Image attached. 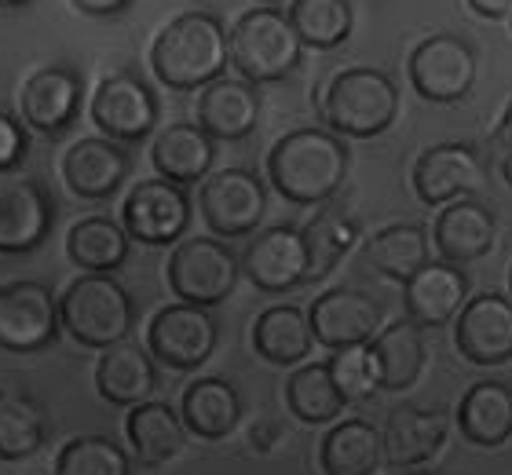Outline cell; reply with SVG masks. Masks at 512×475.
I'll return each instance as SVG.
<instances>
[{
	"mask_svg": "<svg viewBox=\"0 0 512 475\" xmlns=\"http://www.w3.org/2000/svg\"><path fill=\"white\" fill-rule=\"evenodd\" d=\"M267 180L293 205H322L348 180V147L330 128H293L267 154Z\"/></svg>",
	"mask_w": 512,
	"mask_h": 475,
	"instance_id": "6da1fadb",
	"label": "cell"
},
{
	"mask_svg": "<svg viewBox=\"0 0 512 475\" xmlns=\"http://www.w3.org/2000/svg\"><path fill=\"white\" fill-rule=\"evenodd\" d=\"M231 66L227 30L213 11H183L169 26H161L150 48V70L165 88L194 92L213 85Z\"/></svg>",
	"mask_w": 512,
	"mask_h": 475,
	"instance_id": "7a4b0ae2",
	"label": "cell"
},
{
	"mask_svg": "<svg viewBox=\"0 0 512 475\" xmlns=\"http://www.w3.org/2000/svg\"><path fill=\"white\" fill-rule=\"evenodd\" d=\"M319 110L333 136L374 139L388 132L399 114V88L384 70L348 66L326 81L319 95Z\"/></svg>",
	"mask_w": 512,
	"mask_h": 475,
	"instance_id": "3957f363",
	"label": "cell"
},
{
	"mask_svg": "<svg viewBox=\"0 0 512 475\" xmlns=\"http://www.w3.org/2000/svg\"><path fill=\"white\" fill-rule=\"evenodd\" d=\"M300 44L297 30L289 15L278 8H253L235 22V30L227 33V59L249 85H275L286 81L300 66Z\"/></svg>",
	"mask_w": 512,
	"mask_h": 475,
	"instance_id": "277c9868",
	"label": "cell"
},
{
	"mask_svg": "<svg viewBox=\"0 0 512 475\" xmlns=\"http://www.w3.org/2000/svg\"><path fill=\"white\" fill-rule=\"evenodd\" d=\"M59 322L77 344L85 348H110L132 333L136 307L128 289L110 275H81L66 285L59 300Z\"/></svg>",
	"mask_w": 512,
	"mask_h": 475,
	"instance_id": "5b68a950",
	"label": "cell"
},
{
	"mask_svg": "<svg viewBox=\"0 0 512 475\" xmlns=\"http://www.w3.org/2000/svg\"><path fill=\"white\" fill-rule=\"evenodd\" d=\"M238 278H242V260L216 238H187L169 256V285L183 304H224L235 293Z\"/></svg>",
	"mask_w": 512,
	"mask_h": 475,
	"instance_id": "8992f818",
	"label": "cell"
},
{
	"mask_svg": "<svg viewBox=\"0 0 512 475\" xmlns=\"http://www.w3.org/2000/svg\"><path fill=\"white\" fill-rule=\"evenodd\" d=\"M410 85L428 103H461L469 99L480 77V59L469 41L454 33H432L410 52Z\"/></svg>",
	"mask_w": 512,
	"mask_h": 475,
	"instance_id": "52a82bcc",
	"label": "cell"
},
{
	"mask_svg": "<svg viewBox=\"0 0 512 475\" xmlns=\"http://www.w3.org/2000/svg\"><path fill=\"white\" fill-rule=\"evenodd\" d=\"M220 326L209 315V307L198 304H169L150 318L147 326V351L169 370H198L213 359Z\"/></svg>",
	"mask_w": 512,
	"mask_h": 475,
	"instance_id": "ba28073f",
	"label": "cell"
},
{
	"mask_svg": "<svg viewBox=\"0 0 512 475\" xmlns=\"http://www.w3.org/2000/svg\"><path fill=\"white\" fill-rule=\"evenodd\" d=\"M59 337V300L44 282L19 278L0 285V351L33 355Z\"/></svg>",
	"mask_w": 512,
	"mask_h": 475,
	"instance_id": "9c48e42d",
	"label": "cell"
},
{
	"mask_svg": "<svg viewBox=\"0 0 512 475\" xmlns=\"http://www.w3.org/2000/svg\"><path fill=\"white\" fill-rule=\"evenodd\" d=\"M191 223V198L180 183L154 176L128 190L121 205V227L132 242L143 245H176Z\"/></svg>",
	"mask_w": 512,
	"mask_h": 475,
	"instance_id": "30bf717a",
	"label": "cell"
},
{
	"mask_svg": "<svg viewBox=\"0 0 512 475\" xmlns=\"http://www.w3.org/2000/svg\"><path fill=\"white\" fill-rule=\"evenodd\" d=\"M202 216L216 238H246L267 212V187L249 169H220L202 183Z\"/></svg>",
	"mask_w": 512,
	"mask_h": 475,
	"instance_id": "8fae6325",
	"label": "cell"
},
{
	"mask_svg": "<svg viewBox=\"0 0 512 475\" xmlns=\"http://www.w3.org/2000/svg\"><path fill=\"white\" fill-rule=\"evenodd\" d=\"M92 121L114 143L147 139L158 125V99L136 74H110L92 92Z\"/></svg>",
	"mask_w": 512,
	"mask_h": 475,
	"instance_id": "7c38bea8",
	"label": "cell"
},
{
	"mask_svg": "<svg viewBox=\"0 0 512 475\" xmlns=\"http://www.w3.org/2000/svg\"><path fill=\"white\" fill-rule=\"evenodd\" d=\"M315 344L330 351L355 348V344H370L381 333V304L363 289L341 285V289H326V293L311 304L308 311Z\"/></svg>",
	"mask_w": 512,
	"mask_h": 475,
	"instance_id": "4fadbf2b",
	"label": "cell"
},
{
	"mask_svg": "<svg viewBox=\"0 0 512 475\" xmlns=\"http://www.w3.org/2000/svg\"><path fill=\"white\" fill-rule=\"evenodd\" d=\"M483 183H487V169L469 143H436L414 165V194L432 209L469 198Z\"/></svg>",
	"mask_w": 512,
	"mask_h": 475,
	"instance_id": "5bb4252c",
	"label": "cell"
},
{
	"mask_svg": "<svg viewBox=\"0 0 512 475\" xmlns=\"http://www.w3.org/2000/svg\"><path fill=\"white\" fill-rule=\"evenodd\" d=\"M461 359L472 366L512 362V300L502 293H480L461 307L454 326Z\"/></svg>",
	"mask_w": 512,
	"mask_h": 475,
	"instance_id": "9a60e30c",
	"label": "cell"
},
{
	"mask_svg": "<svg viewBox=\"0 0 512 475\" xmlns=\"http://www.w3.org/2000/svg\"><path fill=\"white\" fill-rule=\"evenodd\" d=\"M55 220L52 198L30 176L0 180V256L33 253Z\"/></svg>",
	"mask_w": 512,
	"mask_h": 475,
	"instance_id": "2e32d148",
	"label": "cell"
},
{
	"mask_svg": "<svg viewBox=\"0 0 512 475\" xmlns=\"http://www.w3.org/2000/svg\"><path fill=\"white\" fill-rule=\"evenodd\" d=\"M81 77L70 66H41L26 77L19 92V114L22 125H30L41 136H63L74 125L81 110Z\"/></svg>",
	"mask_w": 512,
	"mask_h": 475,
	"instance_id": "e0dca14e",
	"label": "cell"
},
{
	"mask_svg": "<svg viewBox=\"0 0 512 475\" xmlns=\"http://www.w3.org/2000/svg\"><path fill=\"white\" fill-rule=\"evenodd\" d=\"M308 245L293 227H267L246 245L242 275L264 293H289L308 282Z\"/></svg>",
	"mask_w": 512,
	"mask_h": 475,
	"instance_id": "ac0fdd59",
	"label": "cell"
},
{
	"mask_svg": "<svg viewBox=\"0 0 512 475\" xmlns=\"http://www.w3.org/2000/svg\"><path fill=\"white\" fill-rule=\"evenodd\" d=\"M465 304H469V278H465V271H458V264H447V260H428L403 285L406 318L421 329L447 326L461 315Z\"/></svg>",
	"mask_w": 512,
	"mask_h": 475,
	"instance_id": "d6986e66",
	"label": "cell"
},
{
	"mask_svg": "<svg viewBox=\"0 0 512 475\" xmlns=\"http://www.w3.org/2000/svg\"><path fill=\"white\" fill-rule=\"evenodd\" d=\"M128 169H132V158L114 139H77L63 154V183L70 187V194L85 201L110 198L128 180Z\"/></svg>",
	"mask_w": 512,
	"mask_h": 475,
	"instance_id": "ffe728a7",
	"label": "cell"
},
{
	"mask_svg": "<svg viewBox=\"0 0 512 475\" xmlns=\"http://www.w3.org/2000/svg\"><path fill=\"white\" fill-rule=\"evenodd\" d=\"M498 220L476 198H458L443 205L436 220V249L447 264H472L494 249Z\"/></svg>",
	"mask_w": 512,
	"mask_h": 475,
	"instance_id": "44dd1931",
	"label": "cell"
},
{
	"mask_svg": "<svg viewBox=\"0 0 512 475\" xmlns=\"http://www.w3.org/2000/svg\"><path fill=\"white\" fill-rule=\"evenodd\" d=\"M198 125L213 139H246L260 125V95L242 77H216L198 95Z\"/></svg>",
	"mask_w": 512,
	"mask_h": 475,
	"instance_id": "7402d4cb",
	"label": "cell"
},
{
	"mask_svg": "<svg viewBox=\"0 0 512 475\" xmlns=\"http://www.w3.org/2000/svg\"><path fill=\"white\" fill-rule=\"evenodd\" d=\"M384 461L395 468H421L447 443V417L421 406H395L384 424Z\"/></svg>",
	"mask_w": 512,
	"mask_h": 475,
	"instance_id": "603a6c76",
	"label": "cell"
},
{
	"mask_svg": "<svg viewBox=\"0 0 512 475\" xmlns=\"http://www.w3.org/2000/svg\"><path fill=\"white\" fill-rule=\"evenodd\" d=\"M180 417L187 432L209 439V443H220L227 435H235V428L242 424V395L231 380L202 377L183 391Z\"/></svg>",
	"mask_w": 512,
	"mask_h": 475,
	"instance_id": "cb8c5ba5",
	"label": "cell"
},
{
	"mask_svg": "<svg viewBox=\"0 0 512 475\" xmlns=\"http://www.w3.org/2000/svg\"><path fill=\"white\" fill-rule=\"evenodd\" d=\"M96 388L114 406H139V402H147L154 395V388H158V370H154L150 351H143L132 340L103 348V355L96 362Z\"/></svg>",
	"mask_w": 512,
	"mask_h": 475,
	"instance_id": "d4e9b609",
	"label": "cell"
},
{
	"mask_svg": "<svg viewBox=\"0 0 512 475\" xmlns=\"http://www.w3.org/2000/svg\"><path fill=\"white\" fill-rule=\"evenodd\" d=\"M216 158V139L202 125H169L161 128L154 147H150V165L161 180L169 183H198L209 176Z\"/></svg>",
	"mask_w": 512,
	"mask_h": 475,
	"instance_id": "484cf974",
	"label": "cell"
},
{
	"mask_svg": "<svg viewBox=\"0 0 512 475\" xmlns=\"http://www.w3.org/2000/svg\"><path fill=\"white\" fill-rule=\"evenodd\" d=\"M128 443H132V454H136L139 465L161 468L176 461L187 446V428H183V417L172 410L169 402H139L132 406L125 421Z\"/></svg>",
	"mask_w": 512,
	"mask_h": 475,
	"instance_id": "4316f807",
	"label": "cell"
},
{
	"mask_svg": "<svg viewBox=\"0 0 512 475\" xmlns=\"http://www.w3.org/2000/svg\"><path fill=\"white\" fill-rule=\"evenodd\" d=\"M458 428L472 446L498 450L512 439V388L505 380H476L458 406Z\"/></svg>",
	"mask_w": 512,
	"mask_h": 475,
	"instance_id": "83f0119b",
	"label": "cell"
},
{
	"mask_svg": "<svg viewBox=\"0 0 512 475\" xmlns=\"http://www.w3.org/2000/svg\"><path fill=\"white\" fill-rule=\"evenodd\" d=\"M432 260L428 231L421 223H392L363 245V267L388 282H410Z\"/></svg>",
	"mask_w": 512,
	"mask_h": 475,
	"instance_id": "f1b7e54d",
	"label": "cell"
},
{
	"mask_svg": "<svg viewBox=\"0 0 512 475\" xmlns=\"http://www.w3.org/2000/svg\"><path fill=\"white\" fill-rule=\"evenodd\" d=\"M370 348H374L384 391H410L428 366L425 329L417 326V322H410V318H399L392 326H384L370 340Z\"/></svg>",
	"mask_w": 512,
	"mask_h": 475,
	"instance_id": "f546056e",
	"label": "cell"
},
{
	"mask_svg": "<svg viewBox=\"0 0 512 475\" xmlns=\"http://www.w3.org/2000/svg\"><path fill=\"white\" fill-rule=\"evenodd\" d=\"M319 465L326 475H374L384 465L381 428L363 417L337 421L322 435Z\"/></svg>",
	"mask_w": 512,
	"mask_h": 475,
	"instance_id": "4dcf8cb0",
	"label": "cell"
},
{
	"mask_svg": "<svg viewBox=\"0 0 512 475\" xmlns=\"http://www.w3.org/2000/svg\"><path fill=\"white\" fill-rule=\"evenodd\" d=\"M253 348L271 366H297L315 348L308 315L297 304H275L253 322Z\"/></svg>",
	"mask_w": 512,
	"mask_h": 475,
	"instance_id": "1f68e13d",
	"label": "cell"
},
{
	"mask_svg": "<svg viewBox=\"0 0 512 475\" xmlns=\"http://www.w3.org/2000/svg\"><path fill=\"white\" fill-rule=\"evenodd\" d=\"M48 410L22 388H0V461H22L44 446Z\"/></svg>",
	"mask_w": 512,
	"mask_h": 475,
	"instance_id": "d6a6232c",
	"label": "cell"
},
{
	"mask_svg": "<svg viewBox=\"0 0 512 475\" xmlns=\"http://www.w3.org/2000/svg\"><path fill=\"white\" fill-rule=\"evenodd\" d=\"M66 256L88 275L118 271L128 256V231L110 216H85L66 231Z\"/></svg>",
	"mask_w": 512,
	"mask_h": 475,
	"instance_id": "836d02e7",
	"label": "cell"
},
{
	"mask_svg": "<svg viewBox=\"0 0 512 475\" xmlns=\"http://www.w3.org/2000/svg\"><path fill=\"white\" fill-rule=\"evenodd\" d=\"M300 234H304V245H308V278H322L352 253L363 227L344 205H326L322 212L311 216L308 227Z\"/></svg>",
	"mask_w": 512,
	"mask_h": 475,
	"instance_id": "e575fe53",
	"label": "cell"
},
{
	"mask_svg": "<svg viewBox=\"0 0 512 475\" xmlns=\"http://www.w3.org/2000/svg\"><path fill=\"white\" fill-rule=\"evenodd\" d=\"M286 402L293 417H300L304 424H333L348 406L326 362H308L293 370V377L286 380Z\"/></svg>",
	"mask_w": 512,
	"mask_h": 475,
	"instance_id": "d590c367",
	"label": "cell"
},
{
	"mask_svg": "<svg viewBox=\"0 0 512 475\" xmlns=\"http://www.w3.org/2000/svg\"><path fill=\"white\" fill-rule=\"evenodd\" d=\"M286 15L297 30L300 44L319 48V52L341 48L355 26L352 0H293Z\"/></svg>",
	"mask_w": 512,
	"mask_h": 475,
	"instance_id": "8d00e7d4",
	"label": "cell"
},
{
	"mask_svg": "<svg viewBox=\"0 0 512 475\" xmlns=\"http://www.w3.org/2000/svg\"><path fill=\"white\" fill-rule=\"evenodd\" d=\"M55 475H132V465L107 435H74L55 457Z\"/></svg>",
	"mask_w": 512,
	"mask_h": 475,
	"instance_id": "74e56055",
	"label": "cell"
},
{
	"mask_svg": "<svg viewBox=\"0 0 512 475\" xmlns=\"http://www.w3.org/2000/svg\"><path fill=\"white\" fill-rule=\"evenodd\" d=\"M326 366H330V377L344 395V402H363L374 391H381V373H377V359L370 344L333 351V359Z\"/></svg>",
	"mask_w": 512,
	"mask_h": 475,
	"instance_id": "f35d334b",
	"label": "cell"
},
{
	"mask_svg": "<svg viewBox=\"0 0 512 475\" xmlns=\"http://www.w3.org/2000/svg\"><path fill=\"white\" fill-rule=\"evenodd\" d=\"M26 158V125L0 110V172L15 169Z\"/></svg>",
	"mask_w": 512,
	"mask_h": 475,
	"instance_id": "ab89813d",
	"label": "cell"
},
{
	"mask_svg": "<svg viewBox=\"0 0 512 475\" xmlns=\"http://www.w3.org/2000/svg\"><path fill=\"white\" fill-rule=\"evenodd\" d=\"M66 4L77 15H88V19H110V15H121L132 0H66Z\"/></svg>",
	"mask_w": 512,
	"mask_h": 475,
	"instance_id": "60d3db41",
	"label": "cell"
},
{
	"mask_svg": "<svg viewBox=\"0 0 512 475\" xmlns=\"http://www.w3.org/2000/svg\"><path fill=\"white\" fill-rule=\"evenodd\" d=\"M282 439V428L278 424H271V421H260L253 428V446L260 450V454H271L275 450V443Z\"/></svg>",
	"mask_w": 512,
	"mask_h": 475,
	"instance_id": "b9f144b4",
	"label": "cell"
},
{
	"mask_svg": "<svg viewBox=\"0 0 512 475\" xmlns=\"http://www.w3.org/2000/svg\"><path fill=\"white\" fill-rule=\"evenodd\" d=\"M469 8L483 19H505L512 15V0H469Z\"/></svg>",
	"mask_w": 512,
	"mask_h": 475,
	"instance_id": "7bdbcfd3",
	"label": "cell"
},
{
	"mask_svg": "<svg viewBox=\"0 0 512 475\" xmlns=\"http://www.w3.org/2000/svg\"><path fill=\"white\" fill-rule=\"evenodd\" d=\"M494 143H498V147H502L505 154L512 150V103H509V110H505L502 125L494 128Z\"/></svg>",
	"mask_w": 512,
	"mask_h": 475,
	"instance_id": "ee69618b",
	"label": "cell"
},
{
	"mask_svg": "<svg viewBox=\"0 0 512 475\" xmlns=\"http://www.w3.org/2000/svg\"><path fill=\"white\" fill-rule=\"evenodd\" d=\"M502 176H505V183L512 187V150L505 154V161H502Z\"/></svg>",
	"mask_w": 512,
	"mask_h": 475,
	"instance_id": "f6af8a7d",
	"label": "cell"
},
{
	"mask_svg": "<svg viewBox=\"0 0 512 475\" xmlns=\"http://www.w3.org/2000/svg\"><path fill=\"white\" fill-rule=\"evenodd\" d=\"M395 475H436V472H428V468L421 465V468H399Z\"/></svg>",
	"mask_w": 512,
	"mask_h": 475,
	"instance_id": "bcb514c9",
	"label": "cell"
},
{
	"mask_svg": "<svg viewBox=\"0 0 512 475\" xmlns=\"http://www.w3.org/2000/svg\"><path fill=\"white\" fill-rule=\"evenodd\" d=\"M22 4H30V0H0V11H8V8H22Z\"/></svg>",
	"mask_w": 512,
	"mask_h": 475,
	"instance_id": "7dc6e473",
	"label": "cell"
},
{
	"mask_svg": "<svg viewBox=\"0 0 512 475\" xmlns=\"http://www.w3.org/2000/svg\"><path fill=\"white\" fill-rule=\"evenodd\" d=\"M260 4H278V0H260Z\"/></svg>",
	"mask_w": 512,
	"mask_h": 475,
	"instance_id": "c3c4849f",
	"label": "cell"
},
{
	"mask_svg": "<svg viewBox=\"0 0 512 475\" xmlns=\"http://www.w3.org/2000/svg\"><path fill=\"white\" fill-rule=\"evenodd\" d=\"M509 289H512V275H509Z\"/></svg>",
	"mask_w": 512,
	"mask_h": 475,
	"instance_id": "681fc988",
	"label": "cell"
}]
</instances>
